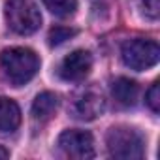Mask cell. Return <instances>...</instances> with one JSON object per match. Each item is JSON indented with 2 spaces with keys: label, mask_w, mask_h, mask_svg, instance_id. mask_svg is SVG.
Instances as JSON below:
<instances>
[{
  "label": "cell",
  "mask_w": 160,
  "mask_h": 160,
  "mask_svg": "<svg viewBox=\"0 0 160 160\" xmlns=\"http://www.w3.org/2000/svg\"><path fill=\"white\" fill-rule=\"evenodd\" d=\"M0 68L12 85L21 87L38 73L40 58L28 47H10L0 53Z\"/></svg>",
  "instance_id": "1"
},
{
  "label": "cell",
  "mask_w": 160,
  "mask_h": 160,
  "mask_svg": "<svg viewBox=\"0 0 160 160\" xmlns=\"http://www.w3.org/2000/svg\"><path fill=\"white\" fill-rule=\"evenodd\" d=\"M108 151L115 158H141L145 152V139L139 130L130 126H113L106 136Z\"/></svg>",
  "instance_id": "2"
},
{
  "label": "cell",
  "mask_w": 160,
  "mask_h": 160,
  "mask_svg": "<svg viewBox=\"0 0 160 160\" xmlns=\"http://www.w3.org/2000/svg\"><path fill=\"white\" fill-rule=\"evenodd\" d=\"M4 8H6L8 27L15 34L28 36L40 28L42 15L34 4V0H6Z\"/></svg>",
  "instance_id": "3"
},
{
  "label": "cell",
  "mask_w": 160,
  "mask_h": 160,
  "mask_svg": "<svg viewBox=\"0 0 160 160\" xmlns=\"http://www.w3.org/2000/svg\"><path fill=\"white\" fill-rule=\"evenodd\" d=\"M121 57L128 68H132L136 72H143V70H149V68L158 64L160 47L154 40L134 38V40H126L122 43Z\"/></svg>",
  "instance_id": "4"
},
{
  "label": "cell",
  "mask_w": 160,
  "mask_h": 160,
  "mask_svg": "<svg viewBox=\"0 0 160 160\" xmlns=\"http://www.w3.org/2000/svg\"><path fill=\"white\" fill-rule=\"evenodd\" d=\"M58 147L72 158H92L94 139L85 130H64L58 136Z\"/></svg>",
  "instance_id": "5"
},
{
  "label": "cell",
  "mask_w": 160,
  "mask_h": 160,
  "mask_svg": "<svg viewBox=\"0 0 160 160\" xmlns=\"http://www.w3.org/2000/svg\"><path fill=\"white\" fill-rule=\"evenodd\" d=\"M92 68V57L85 49H75L66 55L58 66V75L64 81H81Z\"/></svg>",
  "instance_id": "6"
},
{
  "label": "cell",
  "mask_w": 160,
  "mask_h": 160,
  "mask_svg": "<svg viewBox=\"0 0 160 160\" xmlns=\"http://www.w3.org/2000/svg\"><path fill=\"white\" fill-rule=\"evenodd\" d=\"M106 109V100L92 91L81 92L79 96H75L73 104H72V111L77 119L81 121H92L98 115H102Z\"/></svg>",
  "instance_id": "7"
},
{
  "label": "cell",
  "mask_w": 160,
  "mask_h": 160,
  "mask_svg": "<svg viewBox=\"0 0 160 160\" xmlns=\"http://www.w3.org/2000/svg\"><path fill=\"white\" fill-rule=\"evenodd\" d=\"M111 94L113 98L121 104V106H134L138 102V96H139V87L136 81L128 77H117L111 81Z\"/></svg>",
  "instance_id": "8"
},
{
  "label": "cell",
  "mask_w": 160,
  "mask_h": 160,
  "mask_svg": "<svg viewBox=\"0 0 160 160\" xmlns=\"http://www.w3.org/2000/svg\"><path fill=\"white\" fill-rule=\"evenodd\" d=\"M21 124L19 106L6 96H0V132H15Z\"/></svg>",
  "instance_id": "9"
},
{
  "label": "cell",
  "mask_w": 160,
  "mask_h": 160,
  "mask_svg": "<svg viewBox=\"0 0 160 160\" xmlns=\"http://www.w3.org/2000/svg\"><path fill=\"white\" fill-rule=\"evenodd\" d=\"M57 108H58V96L55 92H42L36 96L32 104V119L45 122L55 115Z\"/></svg>",
  "instance_id": "10"
},
{
  "label": "cell",
  "mask_w": 160,
  "mask_h": 160,
  "mask_svg": "<svg viewBox=\"0 0 160 160\" xmlns=\"http://www.w3.org/2000/svg\"><path fill=\"white\" fill-rule=\"evenodd\" d=\"M42 2L57 17H70L77 10V0H42Z\"/></svg>",
  "instance_id": "11"
},
{
  "label": "cell",
  "mask_w": 160,
  "mask_h": 160,
  "mask_svg": "<svg viewBox=\"0 0 160 160\" xmlns=\"http://www.w3.org/2000/svg\"><path fill=\"white\" fill-rule=\"evenodd\" d=\"M75 34H77L75 28H70V27H55V28L49 30L47 40H49V45L55 47V45H60V43H64L66 40L73 38Z\"/></svg>",
  "instance_id": "12"
},
{
  "label": "cell",
  "mask_w": 160,
  "mask_h": 160,
  "mask_svg": "<svg viewBox=\"0 0 160 160\" xmlns=\"http://www.w3.org/2000/svg\"><path fill=\"white\" fill-rule=\"evenodd\" d=\"M138 6H139V12L147 19H151V21L158 19V12H160V2L158 0H138Z\"/></svg>",
  "instance_id": "13"
},
{
  "label": "cell",
  "mask_w": 160,
  "mask_h": 160,
  "mask_svg": "<svg viewBox=\"0 0 160 160\" xmlns=\"http://www.w3.org/2000/svg\"><path fill=\"white\" fill-rule=\"evenodd\" d=\"M147 106L154 113H158V109H160V85L158 83H152L151 89L147 91Z\"/></svg>",
  "instance_id": "14"
},
{
  "label": "cell",
  "mask_w": 160,
  "mask_h": 160,
  "mask_svg": "<svg viewBox=\"0 0 160 160\" xmlns=\"http://www.w3.org/2000/svg\"><path fill=\"white\" fill-rule=\"evenodd\" d=\"M10 156V151L8 149H4L2 145H0V158H8Z\"/></svg>",
  "instance_id": "15"
}]
</instances>
